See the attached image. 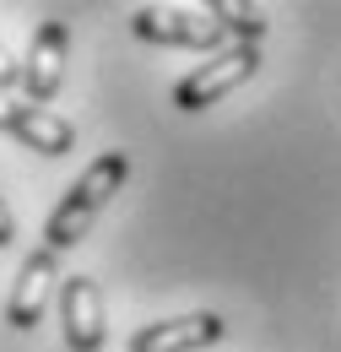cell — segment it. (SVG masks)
Here are the masks:
<instances>
[{"instance_id": "obj_10", "label": "cell", "mask_w": 341, "mask_h": 352, "mask_svg": "<svg viewBox=\"0 0 341 352\" xmlns=\"http://www.w3.org/2000/svg\"><path fill=\"white\" fill-rule=\"evenodd\" d=\"M6 87H22V65L11 60V49L0 44V92H6Z\"/></svg>"}, {"instance_id": "obj_3", "label": "cell", "mask_w": 341, "mask_h": 352, "mask_svg": "<svg viewBox=\"0 0 341 352\" xmlns=\"http://www.w3.org/2000/svg\"><path fill=\"white\" fill-rule=\"evenodd\" d=\"M130 33L146 44H168V49H201L206 60L228 49V33L212 22V11H179V6H141L130 11Z\"/></svg>"}, {"instance_id": "obj_7", "label": "cell", "mask_w": 341, "mask_h": 352, "mask_svg": "<svg viewBox=\"0 0 341 352\" xmlns=\"http://www.w3.org/2000/svg\"><path fill=\"white\" fill-rule=\"evenodd\" d=\"M228 336L222 314H173L130 336V352H206Z\"/></svg>"}, {"instance_id": "obj_2", "label": "cell", "mask_w": 341, "mask_h": 352, "mask_svg": "<svg viewBox=\"0 0 341 352\" xmlns=\"http://www.w3.org/2000/svg\"><path fill=\"white\" fill-rule=\"evenodd\" d=\"M255 71H260V44H228L222 54H212L206 65H195V71L173 87V109L201 114V109H212L217 98H228L233 87H244Z\"/></svg>"}, {"instance_id": "obj_1", "label": "cell", "mask_w": 341, "mask_h": 352, "mask_svg": "<svg viewBox=\"0 0 341 352\" xmlns=\"http://www.w3.org/2000/svg\"><path fill=\"white\" fill-rule=\"evenodd\" d=\"M125 179H130V152H103V157H92L87 174L60 195V206H54L49 222H43V250H54V255L76 250L87 239V228L98 222V212L120 195Z\"/></svg>"}, {"instance_id": "obj_8", "label": "cell", "mask_w": 341, "mask_h": 352, "mask_svg": "<svg viewBox=\"0 0 341 352\" xmlns=\"http://www.w3.org/2000/svg\"><path fill=\"white\" fill-rule=\"evenodd\" d=\"M0 131L16 135V141H22V146H33V152H43V157L71 152V141H76V131H71L60 114L33 109V103H0Z\"/></svg>"}, {"instance_id": "obj_4", "label": "cell", "mask_w": 341, "mask_h": 352, "mask_svg": "<svg viewBox=\"0 0 341 352\" xmlns=\"http://www.w3.org/2000/svg\"><path fill=\"white\" fill-rule=\"evenodd\" d=\"M60 325H65V347L71 352H103V342H109L103 287L82 271L60 282Z\"/></svg>"}, {"instance_id": "obj_5", "label": "cell", "mask_w": 341, "mask_h": 352, "mask_svg": "<svg viewBox=\"0 0 341 352\" xmlns=\"http://www.w3.org/2000/svg\"><path fill=\"white\" fill-rule=\"evenodd\" d=\"M54 287H60V255L54 250H33L22 271H16V287H11V298H6V325L11 331H33L43 320V309L54 298Z\"/></svg>"}, {"instance_id": "obj_9", "label": "cell", "mask_w": 341, "mask_h": 352, "mask_svg": "<svg viewBox=\"0 0 341 352\" xmlns=\"http://www.w3.org/2000/svg\"><path fill=\"white\" fill-rule=\"evenodd\" d=\"M212 11V22L233 38V44H260L265 38V11L260 6H239V0H212L206 6Z\"/></svg>"}, {"instance_id": "obj_6", "label": "cell", "mask_w": 341, "mask_h": 352, "mask_svg": "<svg viewBox=\"0 0 341 352\" xmlns=\"http://www.w3.org/2000/svg\"><path fill=\"white\" fill-rule=\"evenodd\" d=\"M65 49H71V28L54 16V22H43L38 33H33V49H28V60H22V87L33 98V109H43L60 82H65Z\"/></svg>"}, {"instance_id": "obj_11", "label": "cell", "mask_w": 341, "mask_h": 352, "mask_svg": "<svg viewBox=\"0 0 341 352\" xmlns=\"http://www.w3.org/2000/svg\"><path fill=\"white\" fill-rule=\"evenodd\" d=\"M16 239V217H11V206H6V195H0V250Z\"/></svg>"}]
</instances>
